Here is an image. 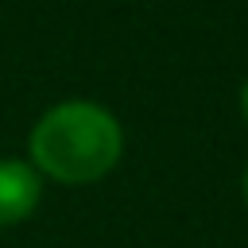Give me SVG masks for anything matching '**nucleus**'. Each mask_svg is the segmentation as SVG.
Masks as SVG:
<instances>
[{
	"instance_id": "3",
	"label": "nucleus",
	"mask_w": 248,
	"mask_h": 248,
	"mask_svg": "<svg viewBox=\"0 0 248 248\" xmlns=\"http://www.w3.org/2000/svg\"><path fill=\"white\" fill-rule=\"evenodd\" d=\"M236 105H240V116H244V124H248V81L240 85V93H236Z\"/></svg>"
},
{
	"instance_id": "2",
	"label": "nucleus",
	"mask_w": 248,
	"mask_h": 248,
	"mask_svg": "<svg viewBox=\"0 0 248 248\" xmlns=\"http://www.w3.org/2000/svg\"><path fill=\"white\" fill-rule=\"evenodd\" d=\"M43 174L16 155H0V229L23 225L43 202Z\"/></svg>"
},
{
	"instance_id": "4",
	"label": "nucleus",
	"mask_w": 248,
	"mask_h": 248,
	"mask_svg": "<svg viewBox=\"0 0 248 248\" xmlns=\"http://www.w3.org/2000/svg\"><path fill=\"white\" fill-rule=\"evenodd\" d=\"M240 198H244V205H248V167H244V174H240Z\"/></svg>"
},
{
	"instance_id": "1",
	"label": "nucleus",
	"mask_w": 248,
	"mask_h": 248,
	"mask_svg": "<svg viewBox=\"0 0 248 248\" xmlns=\"http://www.w3.org/2000/svg\"><path fill=\"white\" fill-rule=\"evenodd\" d=\"M124 159V124L120 116L89 97H66L39 112L27 132V163L43 182L58 186H93L108 178Z\"/></svg>"
}]
</instances>
